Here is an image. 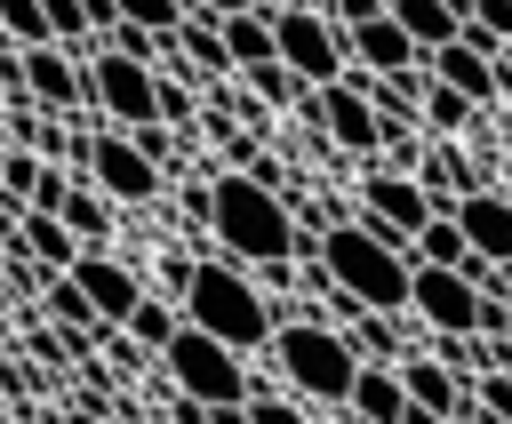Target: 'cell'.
<instances>
[{
    "label": "cell",
    "mask_w": 512,
    "mask_h": 424,
    "mask_svg": "<svg viewBox=\"0 0 512 424\" xmlns=\"http://www.w3.org/2000/svg\"><path fill=\"white\" fill-rule=\"evenodd\" d=\"M208 232L224 240L232 264H256V272H280L296 256V208L280 184L248 176V168H224L208 184Z\"/></svg>",
    "instance_id": "1"
},
{
    "label": "cell",
    "mask_w": 512,
    "mask_h": 424,
    "mask_svg": "<svg viewBox=\"0 0 512 424\" xmlns=\"http://www.w3.org/2000/svg\"><path fill=\"white\" fill-rule=\"evenodd\" d=\"M320 264H328V280L352 296V304H368V312H408V280H416V256H408V240H392V232H376V224H328L320 232Z\"/></svg>",
    "instance_id": "2"
},
{
    "label": "cell",
    "mask_w": 512,
    "mask_h": 424,
    "mask_svg": "<svg viewBox=\"0 0 512 424\" xmlns=\"http://www.w3.org/2000/svg\"><path fill=\"white\" fill-rule=\"evenodd\" d=\"M184 320L192 328H208L216 344H232V352H256V344H272V304L256 296V280L232 264V256H208V264H192V280H184Z\"/></svg>",
    "instance_id": "3"
},
{
    "label": "cell",
    "mask_w": 512,
    "mask_h": 424,
    "mask_svg": "<svg viewBox=\"0 0 512 424\" xmlns=\"http://www.w3.org/2000/svg\"><path fill=\"white\" fill-rule=\"evenodd\" d=\"M272 360H280V376L304 392V400H352V376H360V352H352V336L344 328H328V320H312V312H280L272 320Z\"/></svg>",
    "instance_id": "4"
},
{
    "label": "cell",
    "mask_w": 512,
    "mask_h": 424,
    "mask_svg": "<svg viewBox=\"0 0 512 424\" xmlns=\"http://www.w3.org/2000/svg\"><path fill=\"white\" fill-rule=\"evenodd\" d=\"M160 368H168L176 392H192V400H208V408H224V400H256V384H248V352L216 344V336L192 328V320L160 344Z\"/></svg>",
    "instance_id": "5"
},
{
    "label": "cell",
    "mask_w": 512,
    "mask_h": 424,
    "mask_svg": "<svg viewBox=\"0 0 512 424\" xmlns=\"http://www.w3.org/2000/svg\"><path fill=\"white\" fill-rule=\"evenodd\" d=\"M272 48H280V64H288L304 88H328V80L352 72V56H344V24H336L328 8H312V0H288V8L272 16Z\"/></svg>",
    "instance_id": "6"
},
{
    "label": "cell",
    "mask_w": 512,
    "mask_h": 424,
    "mask_svg": "<svg viewBox=\"0 0 512 424\" xmlns=\"http://www.w3.org/2000/svg\"><path fill=\"white\" fill-rule=\"evenodd\" d=\"M80 72H88V112H104L112 128H144V120H160V64L120 56V48H88Z\"/></svg>",
    "instance_id": "7"
},
{
    "label": "cell",
    "mask_w": 512,
    "mask_h": 424,
    "mask_svg": "<svg viewBox=\"0 0 512 424\" xmlns=\"http://www.w3.org/2000/svg\"><path fill=\"white\" fill-rule=\"evenodd\" d=\"M80 168H88V184H96L104 200H128V208H136V200H160V168H152L144 144H136L128 128H112V120L80 136Z\"/></svg>",
    "instance_id": "8"
},
{
    "label": "cell",
    "mask_w": 512,
    "mask_h": 424,
    "mask_svg": "<svg viewBox=\"0 0 512 424\" xmlns=\"http://www.w3.org/2000/svg\"><path fill=\"white\" fill-rule=\"evenodd\" d=\"M296 112L312 120V136H328V144H336V152H352V160L384 152V120H376V104H368L352 80H328V88H312Z\"/></svg>",
    "instance_id": "9"
},
{
    "label": "cell",
    "mask_w": 512,
    "mask_h": 424,
    "mask_svg": "<svg viewBox=\"0 0 512 424\" xmlns=\"http://www.w3.org/2000/svg\"><path fill=\"white\" fill-rule=\"evenodd\" d=\"M408 312H416L432 336H472V328H480V288H472L456 264H416Z\"/></svg>",
    "instance_id": "10"
},
{
    "label": "cell",
    "mask_w": 512,
    "mask_h": 424,
    "mask_svg": "<svg viewBox=\"0 0 512 424\" xmlns=\"http://www.w3.org/2000/svg\"><path fill=\"white\" fill-rule=\"evenodd\" d=\"M360 208H368L360 224H376V232H392V240H416V232H424V224L440 216V208L424 200V184H416L408 168H376V176L360 184Z\"/></svg>",
    "instance_id": "11"
},
{
    "label": "cell",
    "mask_w": 512,
    "mask_h": 424,
    "mask_svg": "<svg viewBox=\"0 0 512 424\" xmlns=\"http://www.w3.org/2000/svg\"><path fill=\"white\" fill-rule=\"evenodd\" d=\"M64 272H72V280L88 288V304H96V320H104V328H120V320L136 312V296H144V280H136V272L120 264V256H104V248H80V256H72Z\"/></svg>",
    "instance_id": "12"
},
{
    "label": "cell",
    "mask_w": 512,
    "mask_h": 424,
    "mask_svg": "<svg viewBox=\"0 0 512 424\" xmlns=\"http://www.w3.org/2000/svg\"><path fill=\"white\" fill-rule=\"evenodd\" d=\"M24 96L40 104V112H80L88 104V72L48 40V48H24Z\"/></svg>",
    "instance_id": "13"
},
{
    "label": "cell",
    "mask_w": 512,
    "mask_h": 424,
    "mask_svg": "<svg viewBox=\"0 0 512 424\" xmlns=\"http://www.w3.org/2000/svg\"><path fill=\"white\" fill-rule=\"evenodd\" d=\"M344 56H352L360 72H416V64H424V48L400 32V16H392V8H384V16H368V24H352V32H344Z\"/></svg>",
    "instance_id": "14"
},
{
    "label": "cell",
    "mask_w": 512,
    "mask_h": 424,
    "mask_svg": "<svg viewBox=\"0 0 512 424\" xmlns=\"http://www.w3.org/2000/svg\"><path fill=\"white\" fill-rule=\"evenodd\" d=\"M448 216L464 224L472 256H488V264H504V256H512V192H488V184H472V192H464Z\"/></svg>",
    "instance_id": "15"
},
{
    "label": "cell",
    "mask_w": 512,
    "mask_h": 424,
    "mask_svg": "<svg viewBox=\"0 0 512 424\" xmlns=\"http://www.w3.org/2000/svg\"><path fill=\"white\" fill-rule=\"evenodd\" d=\"M400 384H408V400H416V408H432L440 424H448V416H472V376H456V368H448V360H432V352L400 360Z\"/></svg>",
    "instance_id": "16"
},
{
    "label": "cell",
    "mask_w": 512,
    "mask_h": 424,
    "mask_svg": "<svg viewBox=\"0 0 512 424\" xmlns=\"http://www.w3.org/2000/svg\"><path fill=\"white\" fill-rule=\"evenodd\" d=\"M360 424H400V408H408V384H400V368L392 360H360V376H352V400H344Z\"/></svg>",
    "instance_id": "17"
},
{
    "label": "cell",
    "mask_w": 512,
    "mask_h": 424,
    "mask_svg": "<svg viewBox=\"0 0 512 424\" xmlns=\"http://www.w3.org/2000/svg\"><path fill=\"white\" fill-rule=\"evenodd\" d=\"M424 72H432V80H448L456 96H472V104L504 96V88H496V64H488V56H472L464 40H448V48H424Z\"/></svg>",
    "instance_id": "18"
},
{
    "label": "cell",
    "mask_w": 512,
    "mask_h": 424,
    "mask_svg": "<svg viewBox=\"0 0 512 424\" xmlns=\"http://www.w3.org/2000/svg\"><path fill=\"white\" fill-rule=\"evenodd\" d=\"M408 176L424 184V200H432V208H456V200H464V192L480 184V176H472V160L456 152V136H440V144H432V152H424V160H416Z\"/></svg>",
    "instance_id": "19"
},
{
    "label": "cell",
    "mask_w": 512,
    "mask_h": 424,
    "mask_svg": "<svg viewBox=\"0 0 512 424\" xmlns=\"http://www.w3.org/2000/svg\"><path fill=\"white\" fill-rule=\"evenodd\" d=\"M176 48H184V56H176L168 72H184V80H192V72H200V80H216V72H232V48H224V32H216V16H184V24H176Z\"/></svg>",
    "instance_id": "20"
},
{
    "label": "cell",
    "mask_w": 512,
    "mask_h": 424,
    "mask_svg": "<svg viewBox=\"0 0 512 424\" xmlns=\"http://www.w3.org/2000/svg\"><path fill=\"white\" fill-rule=\"evenodd\" d=\"M48 216H64V232L88 240V248H104V232H112V200H104L96 184H64V200H56Z\"/></svg>",
    "instance_id": "21"
},
{
    "label": "cell",
    "mask_w": 512,
    "mask_h": 424,
    "mask_svg": "<svg viewBox=\"0 0 512 424\" xmlns=\"http://www.w3.org/2000/svg\"><path fill=\"white\" fill-rule=\"evenodd\" d=\"M216 32H224V48H232V72L272 64V56H280V48H272V16H256V8H232Z\"/></svg>",
    "instance_id": "22"
},
{
    "label": "cell",
    "mask_w": 512,
    "mask_h": 424,
    "mask_svg": "<svg viewBox=\"0 0 512 424\" xmlns=\"http://www.w3.org/2000/svg\"><path fill=\"white\" fill-rule=\"evenodd\" d=\"M16 248H24V256H40V264H56V272L80 256V240H72V232H64V216H48V208H24V224H16Z\"/></svg>",
    "instance_id": "23"
},
{
    "label": "cell",
    "mask_w": 512,
    "mask_h": 424,
    "mask_svg": "<svg viewBox=\"0 0 512 424\" xmlns=\"http://www.w3.org/2000/svg\"><path fill=\"white\" fill-rule=\"evenodd\" d=\"M384 8L400 16V32H408L416 48H448V40H456V24H464L448 0H384Z\"/></svg>",
    "instance_id": "24"
},
{
    "label": "cell",
    "mask_w": 512,
    "mask_h": 424,
    "mask_svg": "<svg viewBox=\"0 0 512 424\" xmlns=\"http://www.w3.org/2000/svg\"><path fill=\"white\" fill-rule=\"evenodd\" d=\"M472 112H480L472 96H456L448 80H432V72H424V104H416V128H432V136H456Z\"/></svg>",
    "instance_id": "25"
},
{
    "label": "cell",
    "mask_w": 512,
    "mask_h": 424,
    "mask_svg": "<svg viewBox=\"0 0 512 424\" xmlns=\"http://www.w3.org/2000/svg\"><path fill=\"white\" fill-rule=\"evenodd\" d=\"M408 256H416V264H464V256H472V240H464V224L440 208V216H432V224L408 240Z\"/></svg>",
    "instance_id": "26"
},
{
    "label": "cell",
    "mask_w": 512,
    "mask_h": 424,
    "mask_svg": "<svg viewBox=\"0 0 512 424\" xmlns=\"http://www.w3.org/2000/svg\"><path fill=\"white\" fill-rule=\"evenodd\" d=\"M120 328H128V336H136L144 352H160V344H168V336L184 328V304H168V296H136V312H128Z\"/></svg>",
    "instance_id": "27"
},
{
    "label": "cell",
    "mask_w": 512,
    "mask_h": 424,
    "mask_svg": "<svg viewBox=\"0 0 512 424\" xmlns=\"http://www.w3.org/2000/svg\"><path fill=\"white\" fill-rule=\"evenodd\" d=\"M48 312H56L64 328H80V336H104V320H96V304H88V288H80L72 272H56V280H48Z\"/></svg>",
    "instance_id": "28"
},
{
    "label": "cell",
    "mask_w": 512,
    "mask_h": 424,
    "mask_svg": "<svg viewBox=\"0 0 512 424\" xmlns=\"http://www.w3.org/2000/svg\"><path fill=\"white\" fill-rule=\"evenodd\" d=\"M344 336H352L360 360H392V352H400V320H392V312H352Z\"/></svg>",
    "instance_id": "29"
},
{
    "label": "cell",
    "mask_w": 512,
    "mask_h": 424,
    "mask_svg": "<svg viewBox=\"0 0 512 424\" xmlns=\"http://www.w3.org/2000/svg\"><path fill=\"white\" fill-rule=\"evenodd\" d=\"M248 96H256V104H304L312 88H304V80L272 56V64H248Z\"/></svg>",
    "instance_id": "30"
},
{
    "label": "cell",
    "mask_w": 512,
    "mask_h": 424,
    "mask_svg": "<svg viewBox=\"0 0 512 424\" xmlns=\"http://www.w3.org/2000/svg\"><path fill=\"white\" fill-rule=\"evenodd\" d=\"M0 32H8V40H24V48H48V40H56L40 0H0Z\"/></svg>",
    "instance_id": "31"
},
{
    "label": "cell",
    "mask_w": 512,
    "mask_h": 424,
    "mask_svg": "<svg viewBox=\"0 0 512 424\" xmlns=\"http://www.w3.org/2000/svg\"><path fill=\"white\" fill-rule=\"evenodd\" d=\"M192 112H200V96H192V80H184V72H168V64H160V120H168V128H184V136H192Z\"/></svg>",
    "instance_id": "32"
},
{
    "label": "cell",
    "mask_w": 512,
    "mask_h": 424,
    "mask_svg": "<svg viewBox=\"0 0 512 424\" xmlns=\"http://www.w3.org/2000/svg\"><path fill=\"white\" fill-rule=\"evenodd\" d=\"M120 16H128V24H144V32H160V40H176L184 0H120Z\"/></svg>",
    "instance_id": "33"
},
{
    "label": "cell",
    "mask_w": 512,
    "mask_h": 424,
    "mask_svg": "<svg viewBox=\"0 0 512 424\" xmlns=\"http://www.w3.org/2000/svg\"><path fill=\"white\" fill-rule=\"evenodd\" d=\"M48 8V32L64 40V48H88V16H80V0H40Z\"/></svg>",
    "instance_id": "34"
},
{
    "label": "cell",
    "mask_w": 512,
    "mask_h": 424,
    "mask_svg": "<svg viewBox=\"0 0 512 424\" xmlns=\"http://www.w3.org/2000/svg\"><path fill=\"white\" fill-rule=\"evenodd\" d=\"M32 184H40V160H32V152H0V192L32 200Z\"/></svg>",
    "instance_id": "35"
},
{
    "label": "cell",
    "mask_w": 512,
    "mask_h": 424,
    "mask_svg": "<svg viewBox=\"0 0 512 424\" xmlns=\"http://www.w3.org/2000/svg\"><path fill=\"white\" fill-rule=\"evenodd\" d=\"M248 424H312V416H304L296 400H272V392H256V400H248Z\"/></svg>",
    "instance_id": "36"
},
{
    "label": "cell",
    "mask_w": 512,
    "mask_h": 424,
    "mask_svg": "<svg viewBox=\"0 0 512 424\" xmlns=\"http://www.w3.org/2000/svg\"><path fill=\"white\" fill-rule=\"evenodd\" d=\"M320 8H328L344 32H352V24H368V16H384V0H320Z\"/></svg>",
    "instance_id": "37"
},
{
    "label": "cell",
    "mask_w": 512,
    "mask_h": 424,
    "mask_svg": "<svg viewBox=\"0 0 512 424\" xmlns=\"http://www.w3.org/2000/svg\"><path fill=\"white\" fill-rule=\"evenodd\" d=\"M80 16H88V32H112L120 24V0H80Z\"/></svg>",
    "instance_id": "38"
},
{
    "label": "cell",
    "mask_w": 512,
    "mask_h": 424,
    "mask_svg": "<svg viewBox=\"0 0 512 424\" xmlns=\"http://www.w3.org/2000/svg\"><path fill=\"white\" fill-rule=\"evenodd\" d=\"M176 424H208V400H192V392H176V408H168Z\"/></svg>",
    "instance_id": "39"
},
{
    "label": "cell",
    "mask_w": 512,
    "mask_h": 424,
    "mask_svg": "<svg viewBox=\"0 0 512 424\" xmlns=\"http://www.w3.org/2000/svg\"><path fill=\"white\" fill-rule=\"evenodd\" d=\"M232 8H248V0H184V16H216V24H224Z\"/></svg>",
    "instance_id": "40"
},
{
    "label": "cell",
    "mask_w": 512,
    "mask_h": 424,
    "mask_svg": "<svg viewBox=\"0 0 512 424\" xmlns=\"http://www.w3.org/2000/svg\"><path fill=\"white\" fill-rule=\"evenodd\" d=\"M400 424H440V416H432V408H416V400H408V408H400Z\"/></svg>",
    "instance_id": "41"
},
{
    "label": "cell",
    "mask_w": 512,
    "mask_h": 424,
    "mask_svg": "<svg viewBox=\"0 0 512 424\" xmlns=\"http://www.w3.org/2000/svg\"><path fill=\"white\" fill-rule=\"evenodd\" d=\"M248 8H256V16H280V8H288V0H248Z\"/></svg>",
    "instance_id": "42"
},
{
    "label": "cell",
    "mask_w": 512,
    "mask_h": 424,
    "mask_svg": "<svg viewBox=\"0 0 512 424\" xmlns=\"http://www.w3.org/2000/svg\"><path fill=\"white\" fill-rule=\"evenodd\" d=\"M64 424H104V416H88V408H72V416H64Z\"/></svg>",
    "instance_id": "43"
},
{
    "label": "cell",
    "mask_w": 512,
    "mask_h": 424,
    "mask_svg": "<svg viewBox=\"0 0 512 424\" xmlns=\"http://www.w3.org/2000/svg\"><path fill=\"white\" fill-rule=\"evenodd\" d=\"M448 424H480V416H448Z\"/></svg>",
    "instance_id": "44"
}]
</instances>
